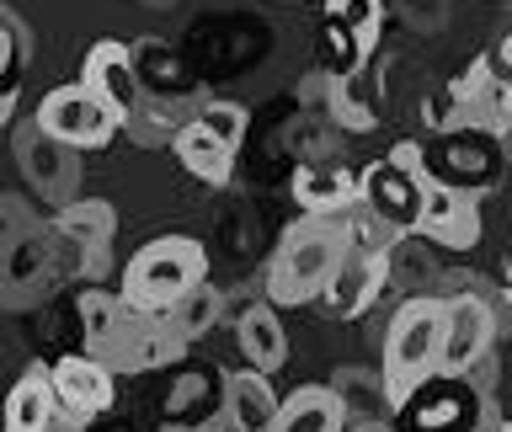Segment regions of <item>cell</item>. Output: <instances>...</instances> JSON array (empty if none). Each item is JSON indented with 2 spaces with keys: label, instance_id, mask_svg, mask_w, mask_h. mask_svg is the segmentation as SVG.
<instances>
[{
  "label": "cell",
  "instance_id": "6da1fadb",
  "mask_svg": "<svg viewBox=\"0 0 512 432\" xmlns=\"http://www.w3.org/2000/svg\"><path fill=\"white\" fill-rule=\"evenodd\" d=\"M80 336H86V358H96L107 374H150L192 347L166 310H139L112 288L80 294Z\"/></svg>",
  "mask_w": 512,
  "mask_h": 432
},
{
  "label": "cell",
  "instance_id": "7a4b0ae2",
  "mask_svg": "<svg viewBox=\"0 0 512 432\" xmlns=\"http://www.w3.org/2000/svg\"><path fill=\"white\" fill-rule=\"evenodd\" d=\"M342 256H347L342 214H304L299 224H288L267 262V304H315Z\"/></svg>",
  "mask_w": 512,
  "mask_h": 432
},
{
  "label": "cell",
  "instance_id": "3957f363",
  "mask_svg": "<svg viewBox=\"0 0 512 432\" xmlns=\"http://www.w3.org/2000/svg\"><path fill=\"white\" fill-rule=\"evenodd\" d=\"M438 347H443V299H406L390 315L384 331V406L406 411L427 379H438Z\"/></svg>",
  "mask_w": 512,
  "mask_h": 432
},
{
  "label": "cell",
  "instance_id": "277c9868",
  "mask_svg": "<svg viewBox=\"0 0 512 432\" xmlns=\"http://www.w3.org/2000/svg\"><path fill=\"white\" fill-rule=\"evenodd\" d=\"M208 278V251L192 235H160L150 246H139L123 267V288L118 294L139 310H166L182 294H192Z\"/></svg>",
  "mask_w": 512,
  "mask_h": 432
},
{
  "label": "cell",
  "instance_id": "5b68a950",
  "mask_svg": "<svg viewBox=\"0 0 512 432\" xmlns=\"http://www.w3.org/2000/svg\"><path fill=\"white\" fill-rule=\"evenodd\" d=\"M427 160L416 144H395L384 160H374L358 176V208L368 219H379L395 240L416 235V219H422V182H427Z\"/></svg>",
  "mask_w": 512,
  "mask_h": 432
},
{
  "label": "cell",
  "instance_id": "8992f818",
  "mask_svg": "<svg viewBox=\"0 0 512 432\" xmlns=\"http://www.w3.org/2000/svg\"><path fill=\"white\" fill-rule=\"evenodd\" d=\"M32 128H38V134H48L54 144H64V150L80 155V150H107L112 134H118L123 123L112 118V112L75 80V86H54V91L43 96L38 123H32Z\"/></svg>",
  "mask_w": 512,
  "mask_h": 432
},
{
  "label": "cell",
  "instance_id": "52a82bcc",
  "mask_svg": "<svg viewBox=\"0 0 512 432\" xmlns=\"http://www.w3.org/2000/svg\"><path fill=\"white\" fill-rule=\"evenodd\" d=\"M496 342V315L486 299L459 294L443 299V347H438V379H459L470 374L480 358H491Z\"/></svg>",
  "mask_w": 512,
  "mask_h": 432
},
{
  "label": "cell",
  "instance_id": "ba28073f",
  "mask_svg": "<svg viewBox=\"0 0 512 432\" xmlns=\"http://www.w3.org/2000/svg\"><path fill=\"white\" fill-rule=\"evenodd\" d=\"M416 235L438 240L443 251H475L480 246V203H475V192L443 182V176H427Z\"/></svg>",
  "mask_w": 512,
  "mask_h": 432
},
{
  "label": "cell",
  "instance_id": "9c48e42d",
  "mask_svg": "<svg viewBox=\"0 0 512 432\" xmlns=\"http://www.w3.org/2000/svg\"><path fill=\"white\" fill-rule=\"evenodd\" d=\"M80 86H86L118 123H128V118L139 112V102H144V80H139V70H134V59H128V48L112 43V38H102V43L86 48Z\"/></svg>",
  "mask_w": 512,
  "mask_h": 432
},
{
  "label": "cell",
  "instance_id": "30bf717a",
  "mask_svg": "<svg viewBox=\"0 0 512 432\" xmlns=\"http://www.w3.org/2000/svg\"><path fill=\"white\" fill-rule=\"evenodd\" d=\"M384 278H390V251H347L342 262H336L331 283L320 288V310L331 320H358L368 304L379 299Z\"/></svg>",
  "mask_w": 512,
  "mask_h": 432
},
{
  "label": "cell",
  "instance_id": "8fae6325",
  "mask_svg": "<svg viewBox=\"0 0 512 432\" xmlns=\"http://www.w3.org/2000/svg\"><path fill=\"white\" fill-rule=\"evenodd\" d=\"M48 379H54V400L64 416H75V422H91V416H102L112 406V379L96 358H86V352H70V358H59L54 368H48Z\"/></svg>",
  "mask_w": 512,
  "mask_h": 432
},
{
  "label": "cell",
  "instance_id": "7c38bea8",
  "mask_svg": "<svg viewBox=\"0 0 512 432\" xmlns=\"http://www.w3.org/2000/svg\"><path fill=\"white\" fill-rule=\"evenodd\" d=\"M379 22H384V0H326V38L342 54V75L368 64V54L379 48Z\"/></svg>",
  "mask_w": 512,
  "mask_h": 432
},
{
  "label": "cell",
  "instance_id": "4fadbf2b",
  "mask_svg": "<svg viewBox=\"0 0 512 432\" xmlns=\"http://www.w3.org/2000/svg\"><path fill=\"white\" fill-rule=\"evenodd\" d=\"M219 406H224V432H267L272 416H278V390H272L267 374L256 368H235V374L219 379Z\"/></svg>",
  "mask_w": 512,
  "mask_h": 432
},
{
  "label": "cell",
  "instance_id": "5bb4252c",
  "mask_svg": "<svg viewBox=\"0 0 512 432\" xmlns=\"http://www.w3.org/2000/svg\"><path fill=\"white\" fill-rule=\"evenodd\" d=\"M16 160H22L27 182L43 192V198H54L59 208L75 198V171H80V155L64 150V144H54L48 134H22V144H16Z\"/></svg>",
  "mask_w": 512,
  "mask_h": 432
},
{
  "label": "cell",
  "instance_id": "9a60e30c",
  "mask_svg": "<svg viewBox=\"0 0 512 432\" xmlns=\"http://www.w3.org/2000/svg\"><path fill=\"white\" fill-rule=\"evenodd\" d=\"M235 347L240 358H246V368H256V374H278V368L288 363V336L278 326V310L272 304H246L235 320Z\"/></svg>",
  "mask_w": 512,
  "mask_h": 432
},
{
  "label": "cell",
  "instance_id": "2e32d148",
  "mask_svg": "<svg viewBox=\"0 0 512 432\" xmlns=\"http://www.w3.org/2000/svg\"><path fill=\"white\" fill-rule=\"evenodd\" d=\"M112 230H118V214H112L107 198H70V203H64L59 214H54V235L70 240L75 251H86L91 267H102Z\"/></svg>",
  "mask_w": 512,
  "mask_h": 432
},
{
  "label": "cell",
  "instance_id": "e0dca14e",
  "mask_svg": "<svg viewBox=\"0 0 512 432\" xmlns=\"http://www.w3.org/2000/svg\"><path fill=\"white\" fill-rule=\"evenodd\" d=\"M59 416V400H54V379H48L43 363H32L22 379L11 384L6 395V411H0V432H48Z\"/></svg>",
  "mask_w": 512,
  "mask_h": 432
},
{
  "label": "cell",
  "instance_id": "ac0fdd59",
  "mask_svg": "<svg viewBox=\"0 0 512 432\" xmlns=\"http://www.w3.org/2000/svg\"><path fill=\"white\" fill-rule=\"evenodd\" d=\"M342 400H336L331 384H299L288 400H278V416H272L267 432H342Z\"/></svg>",
  "mask_w": 512,
  "mask_h": 432
},
{
  "label": "cell",
  "instance_id": "d6986e66",
  "mask_svg": "<svg viewBox=\"0 0 512 432\" xmlns=\"http://www.w3.org/2000/svg\"><path fill=\"white\" fill-rule=\"evenodd\" d=\"M171 150H176V160L198 176V182H208V187H224L230 182V171H235V150L224 139H214L208 128L198 123V118H187L182 128L171 134Z\"/></svg>",
  "mask_w": 512,
  "mask_h": 432
},
{
  "label": "cell",
  "instance_id": "ffe728a7",
  "mask_svg": "<svg viewBox=\"0 0 512 432\" xmlns=\"http://www.w3.org/2000/svg\"><path fill=\"white\" fill-rule=\"evenodd\" d=\"M294 203L304 214H347L358 203V176L342 166H310L294 176Z\"/></svg>",
  "mask_w": 512,
  "mask_h": 432
},
{
  "label": "cell",
  "instance_id": "44dd1931",
  "mask_svg": "<svg viewBox=\"0 0 512 432\" xmlns=\"http://www.w3.org/2000/svg\"><path fill=\"white\" fill-rule=\"evenodd\" d=\"M331 118L342 123V128H352V134H368V128L379 123V96H374V80H368V64L336 75V86H331Z\"/></svg>",
  "mask_w": 512,
  "mask_h": 432
},
{
  "label": "cell",
  "instance_id": "7402d4cb",
  "mask_svg": "<svg viewBox=\"0 0 512 432\" xmlns=\"http://www.w3.org/2000/svg\"><path fill=\"white\" fill-rule=\"evenodd\" d=\"M219 310H224V299H219V288L214 283H198L192 294H182L176 304H166V315H171V326L187 336V342H198L203 331H214L219 326Z\"/></svg>",
  "mask_w": 512,
  "mask_h": 432
},
{
  "label": "cell",
  "instance_id": "603a6c76",
  "mask_svg": "<svg viewBox=\"0 0 512 432\" xmlns=\"http://www.w3.org/2000/svg\"><path fill=\"white\" fill-rule=\"evenodd\" d=\"M192 118H198L214 139L230 144V150H240V139H246V107H235V102H203Z\"/></svg>",
  "mask_w": 512,
  "mask_h": 432
},
{
  "label": "cell",
  "instance_id": "cb8c5ba5",
  "mask_svg": "<svg viewBox=\"0 0 512 432\" xmlns=\"http://www.w3.org/2000/svg\"><path fill=\"white\" fill-rule=\"evenodd\" d=\"M491 123H496V134H512V80H496V96H491Z\"/></svg>",
  "mask_w": 512,
  "mask_h": 432
},
{
  "label": "cell",
  "instance_id": "d4e9b609",
  "mask_svg": "<svg viewBox=\"0 0 512 432\" xmlns=\"http://www.w3.org/2000/svg\"><path fill=\"white\" fill-rule=\"evenodd\" d=\"M11 54H16V48H11V32L0 27V80H6V70H11Z\"/></svg>",
  "mask_w": 512,
  "mask_h": 432
},
{
  "label": "cell",
  "instance_id": "484cf974",
  "mask_svg": "<svg viewBox=\"0 0 512 432\" xmlns=\"http://www.w3.org/2000/svg\"><path fill=\"white\" fill-rule=\"evenodd\" d=\"M11 112H16V91L0 86V123H11Z\"/></svg>",
  "mask_w": 512,
  "mask_h": 432
},
{
  "label": "cell",
  "instance_id": "4316f807",
  "mask_svg": "<svg viewBox=\"0 0 512 432\" xmlns=\"http://www.w3.org/2000/svg\"><path fill=\"white\" fill-rule=\"evenodd\" d=\"M342 432H395L390 422H347Z\"/></svg>",
  "mask_w": 512,
  "mask_h": 432
},
{
  "label": "cell",
  "instance_id": "83f0119b",
  "mask_svg": "<svg viewBox=\"0 0 512 432\" xmlns=\"http://www.w3.org/2000/svg\"><path fill=\"white\" fill-rule=\"evenodd\" d=\"M491 432H512V422H496V427H491Z\"/></svg>",
  "mask_w": 512,
  "mask_h": 432
}]
</instances>
